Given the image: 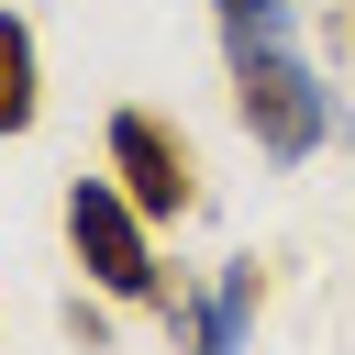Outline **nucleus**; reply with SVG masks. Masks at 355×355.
<instances>
[{
	"label": "nucleus",
	"instance_id": "f257e3e1",
	"mask_svg": "<svg viewBox=\"0 0 355 355\" xmlns=\"http://www.w3.org/2000/svg\"><path fill=\"white\" fill-rule=\"evenodd\" d=\"M233 67V122H244V144L266 155V166H311L333 133H344V100H333V78L300 55V33L288 44H244V55H222Z\"/></svg>",
	"mask_w": 355,
	"mask_h": 355
},
{
	"label": "nucleus",
	"instance_id": "20e7f679",
	"mask_svg": "<svg viewBox=\"0 0 355 355\" xmlns=\"http://www.w3.org/2000/svg\"><path fill=\"white\" fill-rule=\"evenodd\" d=\"M33 111H44V44L22 11H0V144L33 133Z\"/></svg>",
	"mask_w": 355,
	"mask_h": 355
},
{
	"label": "nucleus",
	"instance_id": "39448f33",
	"mask_svg": "<svg viewBox=\"0 0 355 355\" xmlns=\"http://www.w3.org/2000/svg\"><path fill=\"white\" fill-rule=\"evenodd\" d=\"M166 333H178V355H244L255 322H233L222 288H166Z\"/></svg>",
	"mask_w": 355,
	"mask_h": 355
},
{
	"label": "nucleus",
	"instance_id": "0eeeda50",
	"mask_svg": "<svg viewBox=\"0 0 355 355\" xmlns=\"http://www.w3.org/2000/svg\"><path fill=\"white\" fill-rule=\"evenodd\" d=\"M67 333H78V344H89V355H111V311H100V300H89V288H78V300H67Z\"/></svg>",
	"mask_w": 355,
	"mask_h": 355
},
{
	"label": "nucleus",
	"instance_id": "7ed1b4c3",
	"mask_svg": "<svg viewBox=\"0 0 355 355\" xmlns=\"http://www.w3.org/2000/svg\"><path fill=\"white\" fill-rule=\"evenodd\" d=\"M100 166L122 178V200H133L144 222H189V211H200V155H189V133H178L166 111H144V100H122V111H111Z\"/></svg>",
	"mask_w": 355,
	"mask_h": 355
},
{
	"label": "nucleus",
	"instance_id": "f03ea898",
	"mask_svg": "<svg viewBox=\"0 0 355 355\" xmlns=\"http://www.w3.org/2000/svg\"><path fill=\"white\" fill-rule=\"evenodd\" d=\"M55 222H67V255L89 266V288H100V300L166 311V288H178V277H166V255H155V222L122 200V178H111V166H100V178L78 166V178H67V200H55Z\"/></svg>",
	"mask_w": 355,
	"mask_h": 355
},
{
	"label": "nucleus",
	"instance_id": "423d86ee",
	"mask_svg": "<svg viewBox=\"0 0 355 355\" xmlns=\"http://www.w3.org/2000/svg\"><path fill=\"white\" fill-rule=\"evenodd\" d=\"M211 22H222V55H244V44H288V0H211Z\"/></svg>",
	"mask_w": 355,
	"mask_h": 355
}]
</instances>
